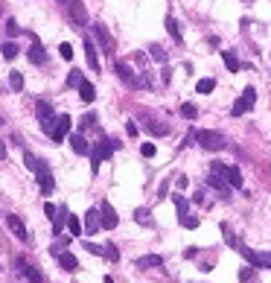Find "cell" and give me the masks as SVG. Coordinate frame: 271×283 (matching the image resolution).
I'll use <instances>...</instances> for the list:
<instances>
[{
    "mask_svg": "<svg viewBox=\"0 0 271 283\" xmlns=\"http://www.w3.org/2000/svg\"><path fill=\"white\" fill-rule=\"evenodd\" d=\"M196 140H199V146L207 149V152H219V149L228 146V143H225V134H222V132H213V129H201V132H196Z\"/></svg>",
    "mask_w": 271,
    "mask_h": 283,
    "instance_id": "6da1fadb",
    "label": "cell"
},
{
    "mask_svg": "<svg viewBox=\"0 0 271 283\" xmlns=\"http://www.w3.org/2000/svg\"><path fill=\"white\" fill-rule=\"evenodd\" d=\"M111 152H114V140H99L96 149H90V172H93V175L99 172V164H102L105 158H111Z\"/></svg>",
    "mask_w": 271,
    "mask_h": 283,
    "instance_id": "7a4b0ae2",
    "label": "cell"
},
{
    "mask_svg": "<svg viewBox=\"0 0 271 283\" xmlns=\"http://www.w3.org/2000/svg\"><path fill=\"white\" fill-rule=\"evenodd\" d=\"M236 248H239V254H242L251 266L271 269V254H269V251H254V248H248V245H236Z\"/></svg>",
    "mask_w": 271,
    "mask_h": 283,
    "instance_id": "3957f363",
    "label": "cell"
},
{
    "mask_svg": "<svg viewBox=\"0 0 271 283\" xmlns=\"http://www.w3.org/2000/svg\"><path fill=\"white\" fill-rule=\"evenodd\" d=\"M254 102H257V88H251V85H248V88L242 91V99H236V102H234L231 114H234V117H242L245 111H251V108H254Z\"/></svg>",
    "mask_w": 271,
    "mask_h": 283,
    "instance_id": "277c9868",
    "label": "cell"
},
{
    "mask_svg": "<svg viewBox=\"0 0 271 283\" xmlns=\"http://www.w3.org/2000/svg\"><path fill=\"white\" fill-rule=\"evenodd\" d=\"M6 225H9V231L15 234V240H20V243H29V231H26V225H23V219H20V216H15V213H6Z\"/></svg>",
    "mask_w": 271,
    "mask_h": 283,
    "instance_id": "5b68a950",
    "label": "cell"
},
{
    "mask_svg": "<svg viewBox=\"0 0 271 283\" xmlns=\"http://www.w3.org/2000/svg\"><path fill=\"white\" fill-rule=\"evenodd\" d=\"M67 15H70V20H73L76 26H85V23H88V9H85L82 0H70V3H67Z\"/></svg>",
    "mask_w": 271,
    "mask_h": 283,
    "instance_id": "8992f818",
    "label": "cell"
},
{
    "mask_svg": "<svg viewBox=\"0 0 271 283\" xmlns=\"http://www.w3.org/2000/svg\"><path fill=\"white\" fill-rule=\"evenodd\" d=\"M35 175H38V187H41V193H44V196H50V193L55 190V181H53V175H50V170H47V164H44V161H41V167H38V172H35Z\"/></svg>",
    "mask_w": 271,
    "mask_h": 283,
    "instance_id": "52a82bcc",
    "label": "cell"
},
{
    "mask_svg": "<svg viewBox=\"0 0 271 283\" xmlns=\"http://www.w3.org/2000/svg\"><path fill=\"white\" fill-rule=\"evenodd\" d=\"M99 219H102V228H108V231H114V228L120 225V219H117V210H114L108 202H102V205H99Z\"/></svg>",
    "mask_w": 271,
    "mask_h": 283,
    "instance_id": "ba28073f",
    "label": "cell"
},
{
    "mask_svg": "<svg viewBox=\"0 0 271 283\" xmlns=\"http://www.w3.org/2000/svg\"><path fill=\"white\" fill-rule=\"evenodd\" d=\"M70 126H73V120H70L67 114H58V120H55V132H53V140L61 143L64 137H70Z\"/></svg>",
    "mask_w": 271,
    "mask_h": 283,
    "instance_id": "9c48e42d",
    "label": "cell"
},
{
    "mask_svg": "<svg viewBox=\"0 0 271 283\" xmlns=\"http://www.w3.org/2000/svg\"><path fill=\"white\" fill-rule=\"evenodd\" d=\"M114 70L120 73V79H123L126 85H131V88H137V85H140V79L134 76V70H131V67H128L126 61H117V64H114Z\"/></svg>",
    "mask_w": 271,
    "mask_h": 283,
    "instance_id": "30bf717a",
    "label": "cell"
},
{
    "mask_svg": "<svg viewBox=\"0 0 271 283\" xmlns=\"http://www.w3.org/2000/svg\"><path fill=\"white\" fill-rule=\"evenodd\" d=\"M207 184H210L213 190H219V196H222V199H228V196H231V184H228V181H225L222 175L210 172V175H207Z\"/></svg>",
    "mask_w": 271,
    "mask_h": 283,
    "instance_id": "8fae6325",
    "label": "cell"
},
{
    "mask_svg": "<svg viewBox=\"0 0 271 283\" xmlns=\"http://www.w3.org/2000/svg\"><path fill=\"white\" fill-rule=\"evenodd\" d=\"M102 228V219H99V208H93V210H88L85 213V234H96Z\"/></svg>",
    "mask_w": 271,
    "mask_h": 283,
    "instance_id": "7c38bea8",
    "label": "cell"
},
{
    "mask_svg": "<svg viewBox=\"0 0 271 283\" xmlns=\"http://www.w3.org/2000/svg\"><path fill=\"white\" fill-rule=\"evenodd\" d=\"M26 58H29L32 64H44V61H47V53H44L41 41H32V47L26 50Z\"/></svg>",
    "mask_w": 271,
    "mask_h": 283,
    "instance_id": "4fadbf2b",
    "label": "cell"
},
{
    "mask_svg": "<svg viewBox=\"0 0 271 283\" xmlns=\"http://www.w3.org/2000/svg\"><path fill=\"white\" fill-rule=\"evenodd\" d=\"M85 58H88V67L93 73H99V58H96V47H93L90 38H85Z\"/></svg>",
    "mask_w": 271,
    "mask_h": 283,
    "instance_id": "5bb4252c",
    "label": "cell"
},
{
    "mask_svg": "<svg viewBox=\"0 0 271 283\" xmlns=\"http://www.w3.org/2000/svg\"><path fill=\"white\" fill-rule=\"evenodd\" d=\"M93 35H96V41H99L105 50H114V38L108 35V29H105L102 23H93Z\"/></svg>",
    "mask_w": 271,
    "mask_h": 283,
    "instance_id": "9a60e30c",
    "label": "cell"
},
{
    "mask_svg": "<svg viewBox=\"0 0 271 283\" xmlns=\"http://www.w3.org/2000/svg\"><path fill=\"white\" fill-rule=\"evenodd\" d=\"M70 146H73V152L76 155H90V146H88V140H85V134H70Z\"/></svg>",
    "mask_w": 271,
    "mask_h": 283,
    "instance_id": "2e32d148",
    "label": "cell"
},
{
    "mask_svg": "<svg viewBox=\"0 0 271 283\" xmlns=\"http://www.w3.org/2000/svg\"><path fill=\"white\" fill-rule=\"evenodd\" d=\"M222 178H225L231 187H236V190L242 187V172H239V167H225V175H222Z\"/></svg>",
    "mask_w": 271,
    "mask_h": 283,
    "instance_id": "e0dca14e",
    "label": "cell"
},
{
    "mask_svg": "<svg viewBox=\"0 0 271 283\" xmlns=\"http://www.w3.org/2000/svg\"><path fill=\"white\" fill-rule=\"evenodd\" d=\"M58 266H61L64 272H76V269H79V260H76L73 254H67V251H61V254H58Z\"/></svg>",
    "mask_w": 271,
    "mask_h": 283,
    "instance_id": "ac0fdd59",
    "label": "cell"
},
{
    "mask_svg": "<svg viewBox=\"0 0 271 283\" xmlns=\"http://www.w3.org/2000/svg\"><path fill=\"white\" fill-rule=\"evenodd\" d=\"M35 114H38V123H44V120H50V117H55V111H53V105H50V102H44V99H41V102L35 105Z\"/></svg>",
    "mask_w": 271,
    "mask_h": 283,
    "instance_id": "d6986e66",
    "label": "cell"
},
{
    "mask_svg": "<svg viewBox=\"0 0 271 283\" xmlns=\"http://www.w3.org/2000/svg\"><path fill=\"white\" fill-rule=\"evenodd\" d=\"M79 96H82V102H93L96 99V88L90 82H82L79 85Z\"/></svg>",
    "mask_w": 271,
    "mask_h": 283,
    "instance_id": "ffe728a7",
    "label": "cell"
},
{
    "mask_svg": "<svg viewBox=\"0 0 271 283\" xmlns=\"http://www.w3.org/2000/svg\"><path fill=\"white\" fill-rule=\"evenodd\" d=\"M137 266H140V269H152V266H155V269H161V266H163V260H161L158 254H146V257H140V260H137Z\"/></svg>",
    "mask_w": 271,
    "mask_h": 283,
    "instance_id": "44dd1931",
    "label": "cell"
},
{
    "mask_svg": "<svg viewBox=\"0 0 271 283\" xmlns=\"http://www.w3.org/2000/svg\"><path fill=\"white\" fill-rule=\"evenodd\" d=\"M222 58H225V64H228V70H231V73H236V70L242 67V64H239V58H236V53H231V50H225V53H222Z\"/></svg>",
    "mask_w": 271,
    "mask_h": 283,
    "instance_id": "7402d4cb",
    "label": "cell"
},
{
    "mask_svg": "<svg viewBox=\"0 0 271 283\" xmlns=\"http://www.w3.org/2000/svg\"><path fill=\"white\" fill-rule=\"evenodd\" d=\"M64 222H67V208H58V216L53 219V234H55V237L61 234V228H64Z\"/></svg>",
    "mask_w": 271,
    "mask_h": 283,
    "instance_id": "603a6c76",
    "label": "cell"
},
{
    "mask_svg": "<svg viewBox=\"0 0 271 283\" xmlns=\"http://www.w3.org/2000/svg\"><path fill=\"white\" fill-rule=\"evenodd\" d=\"M18 53H20V50H18V44H12V41H6V44L0 47V56H3L6 61H12V58H15Z\"/></svg>",
    "mask_w": 271,
    "mask_h": 283,
    "instance_id": "cb8c5ba5",
    "label": "cell"
},
{
    "mask_svg": "<svg viewBox=\"0 0 271 283\" xmlns=\"http://www.w3.org/2000/svg\"><path fill=\"white\" fill-rule=\"evenodd\" d=\"M9 88H12V91H23V73L12 70V73H9Z\"/></svg>",
    "mask_w": 271,
    "mask_h": 283,
    "instance_id": "d4e9b609",
    "label": "cell"
},
{
    "mask_svg": "<svg viewBox=\"0 0 271 283\" xmlns=\"http://www.w3.org/2000/svg\"><path fill=\"white\" fill-rule=\"evenodd\" d=\"M181 117H184V120H199V108H196L193 102H184V105H181Z\"/></svg>",
    "mask_w": 271,
    "mask_h": 283,
    "instance_id": "484cf974",
    "label": "cell"
},
{
    "mask_svg": "<svg viewBox=\"0 0 271 283\" xmlns=\"http://www.w3.org/2000/svg\"><path fill=\"white\" fill-rule=\"evenodd\" d=\"M23 275H26V281H29V283H44V275H41L35 266H26V269H23Z\"/></svg>",
    "mask_w": 271,
    "mask_h": 283,
    "instance_id": "4316f807",
    "label": "cell"
},
{
    "mask_svg": "<svg viewBox=\"0 0 271 283\" xmlns=\"http://www.w3.org/2000/svg\"><path fill=\"white\" fill-rule=\"evenodd\" d=\"M82 82H85L82 70H70V73H67V88H79Z\"/></svg>",
    "mask_w": 271,
    "mask_h": 283,
    "instance_id": "83f0119b",
    "label": "cell"
},
{
    "mask_svg": "<svg viewBox=\"0 0 271 283\" xmlns=\"http://www.w3.org/2000/svg\"><path fill=\"white\" fill-rule=\"evenodd\" d=\"M187 208H190V202H187L184 196H178V193H175V210H178V219H184V216H187Z\"/></svg>",
    "mask_w": 271,
    "mask_h": 283,
    "instance_id": "f1b7e54d",
    "label": "cell"
},
{
    "mask_svg": "<svg viewBox=\"0 0 271 283\" xmlns=\"http://www.w3.org/2000/svg\"><path fill=\"white\" fill-rule=\"evenodd\" d=\"M67 228H70V234H73V237H79V234L85 231V225L79 222V216H67Z\"/></svg>",
    "mask_w": 271,
    "mask_h": 283,
    "instance_id": "f546056e",
    "label": "cell"
},
{
    "mask_svg": "<svg viewBox=\"0 0 271 283\" xmlns=\"http://www.w3.org/2000/svg\"><path fill=\"white\" fill-rule=\"evenodd\" d=\"M213 88H216L213 79H199V82H196V91H199V94H210Z\"/></svg>",
    "mask_w": 271,
    "mask_h": 283,
    "instance_id": "4dcf8cb0",
    "label": "cell"
},
{
    "mask_svg": "<svg viewBox=\"0 0 271 283\" xmlns=\"http://www.w3.org/2000/svg\"><path fill=\"white\" fill-rule=\"evenodd\" d=\"M149 53H152V58H155V61H161V64H166V53H163V47H158V44H152V47H149Z\"/></svg>",
    "mask_w": 271,
    "mask_h": 283,
    "instance_id": "1f68e13d",
    "label": "cell"
},
{
    "mask_svg": "<svg viewBox=\"0 0 271 283\" xmlns=\"http://www.w3.org/2000/svg\"><path fill=\"white\" fill-rule=\"evenodd\" d=\"M166 29H169V35H172L175 41H181V29H178V23H175V18H166Z\"/></svg>",
    "mask_w": 271,
    "mask_h": 283,
    "instance_id": "d6a6232c",
    "label": "cell"
},
{
    "mask_svg": "<svg viewBox=\"0 0 271 283\" xmlns=\"http://www.w3.org/2000/svg\"><path fill=\"white\" fill-rule=\"evenodd\" d=\"M23 161H26V167L32 170V172H38V167H41V161L32 155V152H23Z\"/></svg>",
    "mask_w": 271,
    "mask_h": 283,
    "instance_id": "836d02e7",
    "label": "cell"
},
{
    "mask_svg": "<svg viewBox=\"0 0 271 283\" xmlns=\"http://www.w3.org/2000/svg\"><path fill=\"white\" fill-rule=\"evenodd\" d=\"M134 219H137L140 225H149V222H152V219H149V210H146V208H137V210H134Z\"/></svg>",
    "mask_w": 271,
    "mask_h": 283,
    "instance_id": "e575fe53",
    "label": "cell"
},
{
    "mask_svg": "<svg viewBox=\"0 0 271 283\" xmlns=\"http://www.w3.org/2000/svg\"><path fill=\"white\" fill-rule=\"evenodd\" d=\"M90 126H96V114H85L79 120V129H90Z\"/></svg>",
    "mask_w": 271,
    "mask_h": 283,
    "instance_id": "d590c367",
    "label": "cell"
},
{
    "mask_svg": "<svg viewBox=\"0 0 271 283\" xmlns=\"http://www.w3.org/2000/svg\"><path fill=\"white\" fill-rule=\"evenodd\" d=\"M181 225H184V228H187V231H196V228H199V219H196V216H190V213H187V216H184V219H181Z\"/></svg>",
    "mask_w": 271,
    "mask_h": 283,
    "instance_id": "8d00e7d4",
    "label": "cell"
},
{
    "mask_svg": "<svg viewBox=\"0 0 271 283\" xmlns=\"http://www.w3.org/2000/svg\"><path fill=\"white\" fill-rule=\"evenodd\" d=\"M105 257H108L111 263H117V260H120V251H117V245H111V243H108V245H105Z\"/></svg>",
    "mask_w": 271,
    "mask_h": 283,
    "instance_id": "74e56055",
    "label": "cell"
},
{
    "mask_svg": "<svg viewBox=\"0 0 271 283\" xmlns=\"http://www.w3.org/2000/svg\"><path fill=\"white\" fill-rule=\"evenodd\" d=\"M239 281H242V283H251V281H254V269H251V266L239 269Z\"/></svg>",
    "mask_w": 271,
    "mask_h": 283,
    "instance_id": "f35d334b",
    "label": "cell"
},
{
    "mask_svg": "<svg viewBox=\"0 0 271 283\" xmlns=\"http://www.w3.org/2000/svg\"><path fill=\"white\" fill-rule=\"evenodd\" d=\"M6 32H9L12 38H15V35H20V26L15 23V18H9V20H6Z\"/></svg>",
    "mask_w": 271,
    "mask_h": 283,
    "instance_id": "ab89813d",
    "label": "cell"
},
{
    "mask_svg": "<svg viewBox=\"0 0 271 283\" xmlns=\"http://www.w3.org/2000/svg\"><path fill=\"white\" fill-rule=\"evenodd\" d=\"M58 53H61V58H67V61L73 58V47H70L67 41H64V44H58Z\"/></svg>",
    "mask_w": 271,
    "mask_h": 283,
    "instance_id": "60d3db41",
    "label": "cell"
},
{
    "mask_svg": "<svg viewBox=\"0 0 271 283\" xmlns=\"http://www.w3.org/2000/svg\"><path fill=\"white\" fill-rule=\"evenodd\" d=\"M85 251H90V254H96V257H105V248H102V245H93V243H85Z\"/></svg>",
    "mask_w": 271,
    "mask_h": 283,
    "instance_id": "b9f144b4",
    "label": "cell"
},
{
    "mask_svg": "<svg viewBox=\"0 0 271 283\" xmlns=\"http://www.w3.org/2000/svg\"><path fill=\"white\" fill-rule=\"evenodd\" d=\"M140 152H143V158H152V155L158 152V146H155V143H143V146H140Z\"/></svg>",
    "mask_w": 271,
    "mask_h": 283,
    "instance_id": "7bdbcfd3",
    "label": "cell"
},
{
    "mask_svg": "<svg viewBox=\"0 0 271 283\" xmlns=\"http://www.w3.org/2000/svg\"><path fill=\"white\" fill-rule=\"evenodd\" d=\"M146 129H149V132H152V134H166V132H169V129H166V126H155V123H149V126H146Z\"/></svg>",
    "mask_w": 271,
    "mask_h": 283,
    "instance_id": "ee69618b",
    "label": "cell"
},
{
    "mask_svg": "<svg viewBox=\"0 0 271 283\" xmlns=\"http://www.w3.org/2000/svg\"><path fill=\"white\" fill-rule=\"evenodd\" d=\"M44 213H47L50 219H55V216H58V210H55V205H53V202H47V205H44Z\"/></svg>",
    "mask_w": 271,
    "mask_h": 283,
    "instance_id": "f6af8a7d",
    "label": "cell"
},
{
    "mask_svg": "<svg viewBox=\"0 0 271 283\" xmlns=\"http://www.w3.org/2000/svg\"><path fill=\"white\" fill-rule=\"evenodd\" d=\"M161 79H163V82L169 85V82H172V70H169V67H163V76H161Z\"/></svg>",
    "mask_w": 271,
    "mask_h": 283,
    "instance_id": "bcb514c9",
    "label": "cell"
},
{
    "mask_svg": "<svg viewBox=\"0 0 271 283\" xmlns=\"http://www.w3.org/2000/svg\"><path fill=\"white\" fill-rule=\"evenodd\" d=\"M126 132H128V134H131V137H134V134H137V126H134V123H131V120H128V123H126Z\"/></svg>",
    "mask_w": 271,
    "mask_h": 283,
    "instance_id": "7dc6e473",
    "label": "cell"
},
{
    "mask_svg": "<svg viewBox=\"0 0 271 283\" xmlns=\"http://www.w3.org/2000/svg\"><path fill=\"white\" fill-rule=\"evenodd\" d=\"M184 257H190V260H193V257H199V248H187V251H184Z\"/></svg>",
    "mask_w": 271,
    "mask_h": 283,
    "instance_id": "c3c4849f",
    "label": "cell"
},
{
    "mask_svg": "<svg viewBox=\"0 0 271 283\" xmlns=\"http://www.w3.org/2000/svg\"><path fill=\"white\" fill-rule=\"evenodd\" d=\"M6 155H9V149H6V143L0 140V161H6Z\"/></svg>",
    "mask_w": 271,
    "mask_h": 283,
    "instance_id": "681fc988",
    "label": "cell"
},
{
    "mask_svg": "<svg viewBox=\"0 0 271 283\" xmlns=\"http://www.w3.org/2000/svg\"><path fill=\"white\" fill-rule=\"evenodd\" d=\"M102 283H114V278H105V281H102Z\"/></svg>",
    "mask_w": 271,
    "mask_h": 283,
    "instance_id": "f907efd6",
    "label": "cell"
},
{
    "mask_svg": "<svg viewBox=\"0 0 271 283\" xmlns=\"http://www.w3.org/2000/svg\"><path fill=\"white\" fill-rule=\"evenodd\" d=\"M58 3H70V0H58Z\"/></svg>",
    "mask_w": 271,
    "mask_h": 283,
    "instance_id": "816d5d0a",
    "label": "cell"
},
{
    "mask_svg": "<svg viewBox=\"0 0 271 283\" xmlns=\"http://www.w3.org/2000/svg\"><path fill=\"white\" fill-rule=\"evenodd\" d=\"M0 126H3V117H0Z\"/></svg>",
    "mask_w": 271,
    "mask_h": 283,
    "instance_id": "f5cc1de1",
    "label": "cell"
}]
</instances>
